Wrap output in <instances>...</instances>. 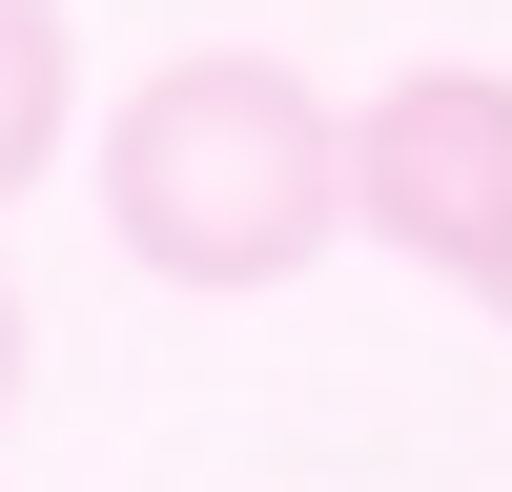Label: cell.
Listing matches in <instances>:
<instances>
[{
	"label": "cell",
	"mask_w": 512,
	"mask_h": 492,
	"mask_svg": "<svg viewBox=\"0 0 512 492\" xmlns=\"http://www.w3.org/2000/svg\"><path fill=\"white\" fill-rule=\"evenodd\" d=\"M0 410H21V287H0Z\"/></svg>",
	"instance_id": "cell-4"
},
{
	"label": "cell",
	"mask_w": 512,
	"mask_h": 492,
	"mask_svg": "<svg viewBox=\"0 0 512 492\" xmlns=\"http://www.w3.org/2000/svg\"><path fill=\"white\" fill-rule=\"evenodd\" d=\"M62 123H82V21L62 0H0V205L62 164Z\"/></svg>",
	"instance_id": "cell-3"
},
{
	"label": "cell",
	"mask_w": 512,
	"mask_h": 492,
	"mask_svg": "<svg viewBox=\"0 0 512 492\" xmlns=\"http://www.w3.org/2000/svg\"><path fill=\"white\" fill-rule=\"evenodd\" d=\"M472 308H512V246H492V287H472Z\"/></svg>",
	"instance_id": "cell-5"
},
{
	"label": "cell",
	"mask_w": 512,
	"mask_h": 492,
	"mask_svg": "<svg viewBox=\"0 0 512 492\" xmlns=\"http://www.w3.org/2000/svg\"><path fill=\"white\" fill-rule=\"evenodd\" d=\"M349 226L410 246V267H451V287H492V246H512V82H492V62L369 82V123H349Z\"/></svg>",
	"instance_id": "cell-2"
},
{
	"label": "cell",
	"mask_w": 512,
	"mask_h": 492,
	"mask_svg": "<svg viewBox=\"0 0 512 492\" xmlns=\"http://www.w3.org/2000/svg\"><path fill=\"white\" fill-rule=\"evenodd\" d=\"M103 226H123L144 287H287L349 226V123H328L267 41H185V62L103 123Z\"/></svg>",
	"instance_id": "cell-1"
}]
</instances>
